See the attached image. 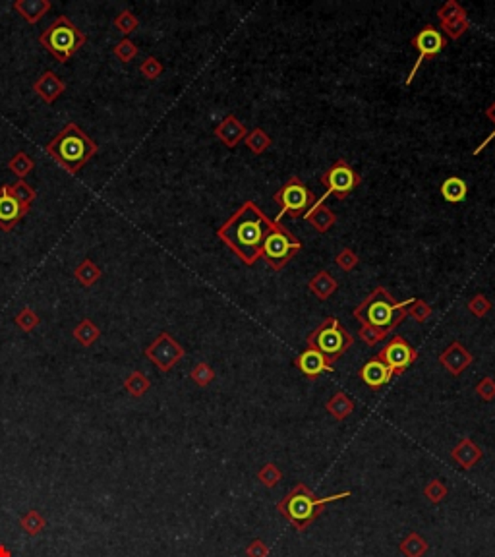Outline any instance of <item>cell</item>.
<instances>
[{
	"label": "cell",
	"mask_w": 495,
	"mask_h": 557,
	"mask_svg": "<svg viewBox=\"0 0 495 557\" xmlns=\"http://www.w3.org/2000/svg\"><path fill=\"white\" fill-rule=\"evenodd\" d=\"M275 221H271L260 205L246 201L240 209L217 229V236L227 244L230 252L242 259L246 266H253L261 258V246L271 233Z\"/></svg>",
	"instance_id": "obj_1"
},
{
	"label": "cell",
	"mask_w": 495,
	"mask_h": 557,
	"mask_svg": "<svg viewBox=\"0 0 495 557\" xmlns=\"http://www.w3.org/2000/svg\"><path fill=\"white\" fill-rule=\"evenodd\" d=\"M47 153L70 175H77L80 168L97 155L99 145L76 124L68 122L51 142L47 143Z\"/></svg>",
	"instance_id": "obj_2"
},
{
	"label": "cell",
	"mask_w": 495,
	"mask_h": 557,
	"mask_svg": "<svg viewBox=\"0 0 495 557\" xmlns=\"http://www.w3.org/2000/svg\"><path fill=\"white\" fill-rule=\"evenodd\" d=\"M350 495H353L350 491H341V493L327 495V498H316L313 491L306 484H296L293 490L279 501L277 511L293 524L298 533H304L325 511L327 503H335V501L350 498Z\"/></svg>",
	"instance_id": "obj_3"
},
{
	"label": "cell",
	"mask_w": 495,
	"mask_h": 557,
	"mask_svg": "<svg viewBox=\"0 0 495 557\" xmlns=\"http://www.w3.org/2000/svg\"><path fill=\"white\" fill-rule=\"evenodd\" d=\"M412 300H394L387 289L383 287H376L368 298H364L354 308V317L360 321L362 325H374L381 331L391 333L394 327L403 324V319L408 316V308H411Z\"/></svg>",
	"instance_id": "obj_4"
},
{
	"label": "cell",
	"mask_w": 495,
	"mask_h": 557,
	"mask_svg": "<svg viewBox=\"0 0 495 557\" xmlns=\"http://www.w3.org/2000/svg\"><path fill=\"white\" fill-rule=\"evenodd\" d=\"M87 41L85 34L68 16H59L39 35V43L59 62H68Z\"/></svg>",
	"instance_id": "obj_5"
},
{
	"label": "cell",
	"mask_w": 495,
	"mask_h": 557,
	"mask_svg": "<svg viewBox=\"0 0 495 557\" xmlns=\"http://www.w3.org/2000/svg\"><path fill=\"white\" fill-rule=\"evenodd\" d=\"M353 335L344 329V325L337 317H325L313 331L306 337L308 349L321 352L327 358L329 364H335L346 350L353 347Z\"/></svg>",
	"instance_id": "obj_6"
},
{
	"label": "cell",
	"mask_w": 495,
	"mask_h": 557,
	"mask_svg": "<svg viewBox=\"0 0 495 557\" xmlns=\"http://www.w3.org/2000/svg\"><path fill=\"white\" fill-rule=\"evenodd\" d=\"M273 200L277 203L281 211L279 215L275 217V221L281 223L283 217H306V213L310 211L316 203H318V198L316 194L306 186V184L298 178V176H290L281 188H279L275 194H273Z\"/></svg>",
	"instance_id": "obj_7"
},
{
	"label": "cell",
	"mask_w": 495,
	"mask_h": 557,
	"mask_svg": "<svg viewBox=\"0 0 495 557\" xmlns=\"http://www.w3.org/2000/svg\"><path fill=\"white\" fill-rule=\"evenodd\" d=\"M300 249H302V242L298 240L285 225L275 221L271 233L267 234V238L261 246V258L265 259L269 269L281 271Z\"/></svg>",
	"instance_id": "obj_8"
},
{
	"label": "cell",
	"mask_w": 495,
	"mask_h": 557,
	"mask_svg": "<svg viewBox=\"0 0 495 557\" xmlns=\"http://www.w3.org/2000/svg\"><path fill=\"white\" fill-rule=\"evenodd\" d=\"M321 184L325 186V196L319 198V201H325L327 196H337L339 200H344L360 186L362 176L344 159H337L321 175Z\"/></svg>",
	"instance_id": "obj_9"
},
{
	"label": "cell",
	"mask_w": 495,
	"mask_h": 557,
	"mask_svg": "<svg viewBox=\"0 0 495 557\" xmlns=\"http://www.w3.org/2000/svg\"><path fill=\"white\" fill-rule=\"evenodd\" d=\"M143 354L152 364L159 368L161 372H170L184 358L186 350L170 333L163 331L155 337V341L145 347Z\"/></svg>",
	"instance_id": "obj_10"
},
{
	"label": "cell",
	"mask_w": 495,
	"mask_h": 557,
	"mask_svg": "<svg viewBox=\"0 0 495 557\" xmlns=\"http://www.w3.org/2000/svg\"><path fill=\"white\" fill-rule=\"evenodd\" d=\"M412 47L418 50V59L414 62V66L408 72V78H406V85H411L414 82V78L418 74L420 66L426 62V60H431L434 57H437L441 50L447 47V37L441 34V29H437L436 25H424L420 29L418 34L412 37Z\"/></svg>",
	"instance_id": "obj_11"
},
{
	"label": "cell",
	"mask_w": 495,
	"mask_h": 557,
	"mask_svg": "<svg viewBox=\"0 0 495 557\" xmlns=\"http://www.w3.org/2000/svg\"><path fill=\"white\" fill-rule=\"evenodd\" d=\"M376 358L385 362L387 366L391 368L393 375H403L418 360V350L414 349L404 337L394 335L393 339L379 350V354H376Z\"/></svg>",
	"instance_id": "obj_12"
},
{
	"label": "cell",
	"mask_w": 495,
	"mask_h": 557,
	"mask_svg": "<svg viewBox=\"0 0 495 557\" xmlns=\"http://www.w3.org/2000/svg\"><path fill=\"white\" fill-rule=\"evenodd\" d=\"M29 209L24 208L16 198H12L8 191V186H0V229L2 231H12L14 226L27 215Z\"/></svg>",
	"instance_id": "obj_13"
},
{
	"label": "cell",
	"mask_w": 495,
	"mask_h": 557,
	"mask_svg": "<svg viewBox=\"0 0 495 557\" xmlns=\"http://www.w3.org/2000/svg\"><path fill=\"white\" fill-rule=\"evenodd\" d=\"M474 362V356L470 354L466 347L459 341H453L447 349L439 354V364L451 375H461L466 368Z\"/></svg>",
	"instance_id": "obj_14"
},
{
	"label": "cell",
	"mask_w": 495,
	"mask_h": 557,
	"mask_svg": "<svg viewBox=\"0 0 495 557\" xmlns=\"http://www.w3.org/2000/svg\"><path fill=\"white\" fill-rule=\"evenodd\" d=\"M294 366L298 368L308 379H318L325 372H333V364H329L327 358L313 349H306L294 358Z\"/></svg>",
	"instance_id": "obj_15"
},
{
	"label": "cell",
	"mask_w": 495,
	"mask_h": 557,
	"mask_svg": "<svg viewBox=\"0 0 495 557\" xmlns=\"http://www.w3.org/2000/svg\"><path fill=\"white\" fill-rule=\"evenodd\" d=\"M358 377L368 385L369 389L378 391V389H381L383 385H387V383L391 382L394 375L393 372H391V368L387 366L385 362H381L379 358H371V360H368V362L360 368Z\"/></svg>",
	"instance_id": "obj_16"
},
{
	"label": "cell",
	"mask_w": 495,
	"mask_h": 557,
	"mask_svg": "<svg viewBox=\"0 0 495 557\" xmlns=\"http://www.w3.org/2000/svg\"><path fill=\"white\" fill-rule=\"evenodd\" d=\"M34 92L37 93L47 105H51V103H54V101L59 99L62 93L66 92V83H64V80H62L57 72L47 70V72H43V74L34 82Z\"/></svg>",
	"instance_id": "obj_17"
},
{
	"label": "cell",
	"mask_w": 495,
	"mask_h": 557,
	"mask_svg": "<svg viewBox=\"0 0 495 557\" xmlns=\"http://www.w3.org/2000/svg\"><path fill=\"white\" fill-rule=\"evenodd\" d=\"M215 136L225 147H236L248 136V128L235 115H228L215 126Z\"/></svg>",
	"instance_id": "obj_18"
},
{
	"label": "cell",
	"mask_w": 495,
	"mask_h": 557,
	"mask_svg": "<svg viewBox=\"0 0 495 557\" xmlns=\"http://www.w3.org/2000/svg\"><path fill=\"white\" fill-rule=\"evenodd\" d=\"M482 449L476 441H472L470 437H464L461 440L451 451V458H453L457 465L461 466L462 470H468L474 465H478L480 458H482Z\"/></svg>",
	"instance_id": "obj_19"
},
{
	"label": "cell",
	"mask_w": 495,
	"mask_h": 557,
	"mask_svg": "<svg viewBox=\"0 0 495 557\" xmlns=\"http://www.w3.org/2000/svg\"><path fill=\"white\" fill-rule=\"evenodd\" d=\"M51 0H16L12 4V8L16 10L27 24L41 22L43 16H47V12L51 10Z\"/></svg>",
	"instance_id": "obj_20"
},
{
	"label": "cell",
	"mask_w": 495,
	"mask_h": 557,
	"mask_svg": "<svg viewBox=\"0 0 495 557\" xmlns=\"http://www.w3.org/2000/svg\"><path fill=\"white\" fill-rule=\"evenodd\" d=\"M308 289H310L311 294H313L318 300H327L335 294L337 289H339V284H337L335 277L323 269V271H318V273L313 275L310 281H308Z\"/></svg>",
	"instance_id": "obj_21"
},
{
	"label": "cell",
	"mask_w": 495,
	"mask_h": 557,
	"mask_svg": "<svg viewBox=\"0 0 495 557\" xmlns=\"http://www.w3.org/2000/svg\"><path fill=\"white\" fill-rule=\"evenodd\" d=\"M306 219L318 233H327L331 226L337 223V215L331 211V209L325 205V201H319L313 205V208L306 213Z\"/></svg>",
	"instance_id": "obj_22"
},
{
	"label": "cell",
	"mask_w": 495,
	"mask_h": 557,
	"mask_svg": "<svg viewBox=\"0 0 495 557\" xmlns=\"http://www.w3.org/2000/svg\"><path fill=\"white\" fill-rule=\"evenodd\" d=\"M72 337H74V341H77L82 347H93L95 342L99 341V337H101V329H99V325L95 324L93 319H89V317H84L80 324L72 329Z\"/></svg>",
	"instance_id": "obj_23"
},
{
	"label": "cell",
	"mask_w": 495,
	"mask_h": 557,
	"mask_svg": "<svg viewBox=\"0 0 495 557\" xmlns=\"http://www.w3.org/2000/svg\"><path fill=\"white\" fill-rule=\"evenodd\" d=\"M354 407H356L354 400L343 391H337L335 395L325 403V410H327L329 414L333 416L335 420H344V418H348V416L354 412Z\"/></svg>",
	"instance_id": "obj_24"
},
{
	"label": "cell",
	"mask_w": 495,
	"mask_h": 557,
	"mask_svg": "<svg viewBox=\"0 0 495 557\" xmlns=\"http://www.w3.org/2000/svg\"><path fill=\"white\" fill-rule=\"evenodd\" d=\"M439 191H441V196H443L445 201H449V203H459V201H462L466 198L468 186H466V182H464L462 178H459V176H449L447 180H443Z\"/></svg>",
	"instance_id": "obj_25"
},
{
	"label": "cell",
	"mask_w": 495,
	"mask_h": 557,
	"mask_svg": "<svg viewBox=\"0 0 495 557\" xmlns=\"http://www.w3.org/2000/svg\"><path fill=\"white\" fill-rule=\"evenodd\" d=\"M74 277H76V281L80 284H84V287H93V284L97 283L99 279L103 277V269L93 259L85 258L82 259L80 263H77V267L74 269Z\"/></svg>",
	"instance_id": "obj_26"
},
{
	"label": "cell",
	"mask_w": 495,
	"mask_h": 557,
	"mask_svg": "<svg viewBox=\"0 0 495 557\" xmlns=\"http://www.w3.org/2000/svg\"><path fill=\"white\" fill-rule=\"evenodd\" d=\"M399 549H401V554L404 557H424L429 546L424 536H420L418 533H411L408 536H404L403 542L399 544Z\"/></svg>",
	"instance_id": "obj_27"
},
{
	"label": "cell",
	"mask_w": 495,
	"mask_h": 557,
	"mask_svg": "<svg viewBox=\"0 0 495 557\" xmlns=\"http://www.w3.org/2000/svg\"><path fill=\"white\" fill-rule=\"evenodd\" d=\"M149 387H152V382H149V377L143 374V372L134 370V372H130V374L124 377V389H126L132 397H135V399L143 397L145 393L149 391Z\"/></svg>",
	"instance_id": "obj_28"
},
{
	"label": "cell",
	"mask_w": 495,
	"mask_h": 557,
	"mask_svg": "<svg viewBox=\"0 0 495 557\" xmlns=\"http://www.w3.org/2000/svg\"><path fill=\"white\" fill-rule=\"evenodd\" d=\"M6 186H8V191L12 198H16L24 208L31 209L34 201L37 200V191L34 190L31 184H27L26 180H16V182L6 184Z\"/></svg>",
	"instance_id": "obj_29"
},
{
	"label": "cell",
	"mask_w": 495,
	"mask_h": 557,
	"mask_svg": "<svg viewBox=\"0 0 495 557\" xmlns=\"http://www.w3.org/2000/svg\"><path fill=\"white\" fill-rule=\"evenodd\" d=\"M244 142H246L248 150L252 151V153L261 155V153H265V151L271 147L273 140H271V136H269L263 128H253V130H250L248 136L244 138Z\"/></svg>",
	"instance_id": "obj_30"
},
{
	"label": "cell",
	"mask_w": 495,
	"mask_h": 557,
	"mask_svg": "<svg viewBox=\"0 0 495 557\" xmlns=\"http://www.w3.org/2000/svg\"><path fill=\"white\" fill-rule=\"evenodd\" d=\"M34 159L27 155L26 151H17L8 161V171L17 176V180H26V176L34 171Z\"/></svg>",
	"instance_id": "obj_31"
},
{
	"label": "cell",
	"mask_w": 495,
	"mask_h": 557,
	"mask_svg": "<svg viewBox=\"0 0 495 557\" xmlns=\"http://www.w3.org/2000/svg\"><path fill=\"white\" fill-rule=\"evenodd\" d=\"M20 526H22V530L27 536H39L45 530V526H47V519L37 509H31V511H27L26 515H22Z\"/></svg>",
	"instance_id": "obj_32"
},
{
	"label": "cell",
	"mask_w": 495,
	"mask_h": 557,
	"mask_svg": "<svg viewBox=\"0 0 495 557\" xmlns=\"http://www.w3.org/2000/svg\"><path fill=\"white\" fill-rule=\"evenodd\" d=\"M14 324L24 333H31L41 325V317H39V314L35 310L22 308L16 314V317H14Z\"/></svg>",
	"instance_id": "obj_33"
},
{
	"label": "cell",
	"mask_w": 495,
	"mask_h": 557,
	"mask_svg": "<svg viewBox=\"0 0 495 557\" xmlns=\"http://www.w3.org/2000/svg\"><path fill=\"white\" fill-rule=\"evenodd\" d=\"M112 24H114V27H117L120 34L126 37V35H130L132 31H135V29H138L140 20H138V16H135L132 10H122V12H118Z\"/></svg>",
	"instance_id": "obj_34"
},
{
	"label": "cell",
	"mask_w": 495,
	"mask_h": 557,
	"mask_svg": "<svg viewBox=\"0 0 495 557\" xmlns=\"http://www.w3.org/2000/svg\"><path fill=\"white\" fill-rule=\"evenodd\" d=\"M437 17H439L441 24H445V22H455V20H461V17L468 16H466V10L462 8L457 0H447L443 6L437 10Z\"/></svg>",
	"instance_id": "obj_35"
},
{
	"label": "cell",
	"mask_w": 495,
	"mask_h": 557,
	"mask_svg": "<svg viewBox=\"0 0 495 557\" xmlns=\"http://www.w3.org/2000/svg\"><path fill=\"white\" fill-rule=\"evenodd\" d=\"M258 480H260L265 488H275V486H279V482L283 480V472L279 470L277 465H273V463H265V465L261 466L260 470H258Z\"/></svg>",
	"instance_id": "obj_36"
},
{
	"label": "cell",
	"mask_w": 495,
	"mask_h": 557,
	"mask_svg": "<svg viewBox=\"0 0 495 557\" xmlns=\"http://www.w3.org/2000/svg\"><path fill=\"white\" fill-rule=\"evenodd\" d=\"M112 55L117 57L120 62H124V64H128V62H132V60L138 57V47H135V43L132 41V39H128V37H124V39H120V41L114 45V49H112Z\"/></svg>",
	"instance_id": "obj_37"
},
{
	"label": "cell",
	"mask_w": 495,
	"mask_h": 557,
	"mask_svg": "<svg viewBox=\"0 0 495 557\" xmlns=\"http://www.w3.org/2000/svg\"><path fill=\"white\" fill-rule=\"evenodd\" d=\"M190 377L195 385L200 387H207L213 379H215V370L207 364V362H198L190 372Z\"/></svg>",
	"instance_id": "obj_38"
},
{
	"label": "cell",
	"mask_w": 495,
	"mask_h": 557,
	"mask_svg": "<svg viewBox=\"0 0 495 557\" xmlns=\"http://www.w3.org/2000/svg\"><path fill=\"white\" fill-rule=\"evenodd\" d=\"M470 29V20L468 17H461V20H455V22H445L441 24V34H445L449 39H461L462 35L466 34Z\"/></svg>",
	"instance_id": "obj_39"
},
{
	"label": "cell",
	"mask_w": 495,
	"mask_h": 557,
	"mask_svg": "<svg viewBox=\"0 0 495 557\" xmlns=\"http://www.w3.org/2000/svg\"><path fill=\"white\" fill-rule=\"evenodd\" d=\"M387 335H389V333L381 331V329L374 327V325H362L360 329H358V339L366 342L368 347H376L378 342H381L385 339Z\"/></svg>",
	"instance_id": "obj_40"
},
{
	"label": "cell",
	"mask_w": 495,
	"mask_h": 557,
	"mask_svg": "<svg viewBox=\"0 0 495 557\" xmlns=\"http://www.w3.org/2000/svg\"><path fill=\"white\" fill-rule=\"evenodd\" d=\"M408 316L414 317L418 324H424L426 319H429V317L434 316V308L429 306L426 300H412L411 308H408Z\"/></svg>",
	"instance_id": "obj_41"
},
{
	"label": "cell",
	"mask_w": 495,
	"mask_h": 557,
	"mask_svg": "<svg viewBox=\"0 0 495 557\" xmlns=\"http://www.w3.org/2000/svg\"><path fill=\"white\" fill-rule=\"evenodd\" d=\"M447 493H449V490H447V486H445L441 480H429V482L426 484V488H424V495H426L431 503H441V501L447 498Z\"/></svg>",
	"instance_id": "obj_42"
},
{
	"label": "cell",
	"mask_w": 495,
	"mask_h": 557,
	"mask_svg": "<svg viewBox=\"0 0 495 557\" xmlns=\"http://www.w3.org/2000/svg\"><path fill=\"white\" fill-rule=\"evenodd\" d=\"M140 72H142L143 78H147V80H157V78L165 72V66H163V62H161L159 59L147 57V59L140 64Z\"/></svg>",
	"instance_id": "obj_43"
},
{
	"label": "cell",
	"mask_w": 495,
	"mask_h": 557,
	"mask_svg": "<svg viewBox=\"0 0 495 557\" xmlns=\"http://www.w3.org/2000/svg\"><path fill=\"white\" fill-rule=\"evenodd\" d=\"M335 263L341 267L343 271H353V269H356V266H358V256H356V252H354L353 248H343L337 252Z\"/></svg>",
	"instance_id": "obj_44"
},
{
	"label": "cell",
	"mask_w": 495,
	"mask_h": 557,
	"mask_svg": "<svg viewBox=\"0 0 495 557\" xmlns=\"http://www.w3.org/2000/svg\"><path fill=\"white\" fill-rule=\"evenodd\" d=\"M468 310L472 316L484 317L487 316V312L492 310V302L484 296V294H476L468 300Z\"/></svg>",
	"instance_id": "obj_45"
},
{
	"label": "cell",
	"mask_w": 495,
	"mask_h": 557,
	"mask_svg": "<svg viewBox=\"0 0 495 557\" xmlns=\"http://www.w3.org/2000/svg\"><path fill=\"white\" fill-rule=\"evenodd\" d=\"M476 395L482 400H494L495 399V379L494 377H484L476 383Z\"/></svg>",
	"instance_id": "obj_46"
},
{
	"label": "cell",
	"mask_w": 495,
	"mask_h": 557,
	"mask_svg": "<svg viewBox=\"0 0 495 557\" xmlns=\"http://www.w3.org/2000/svg\"><path fill=\"white\" fill-rule=\"evenodd\" d=\"M269 546L265 544L263 540H260V538H256V540L250 542V546L246 548V556L248 557H267L269 556Z\"/></svg>",
	"instance_id": "obj_47"
},
{
	"label": "cell",
	"mask_w": 495,
	"mask_h": 557,
	"mask_svg": "<svg viewBox=\"0 0 495 557\" xmlns=\"http://www.w3.org/2000/svg\"><path fill=\"white\" fill-rule=\"evenodd\" d=\"M486 117L489 118V120H492V122H494L495 124V101L494 103H492V105H489V107L486 108ZM494 138H495V130L492 133H489V136H487L486 140H484V142L480 143L478 147H476V150H474V155H480V153H482V150H484V147H486L487 143H492L494 142Z\"/></svg>",
	"instance_id": "obj_48"
},
{
	"label": "cell",
	"mask_w": 495,
	"mask_h": 557,
	"mask_svg": "<svg viewBox=\"0 0 495 557\" xmlns=\"http://www.w3.org/2000/svg\"><path fill=\"white\" fill-rule=\"evenodd\" d=\"M0 557H12V551L8 549V546L0 544Z\"/></svg>",
	"instance_id": "obj_49"
}]
</instances>
